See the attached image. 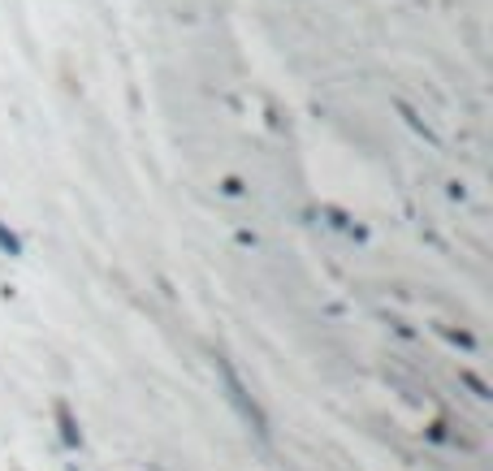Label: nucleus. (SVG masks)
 I'll return each mask as SVG.
<instances>
[{"mask_svg": "<svg viewBox=\"0 0 493 471\" xmlns=\"http://www.w3.org/2000/svg\"><path fill=\"white\" fill-rule=\"evenodd\" d=\"M217 368H221V377H225V385H229V398H234V407H238V411H242L246 419H251V424H255V432H260V437H264V432H269V419H264V411H260L255 402L246 398V389L238 385V377H234V368H229L225 359H217Z\"/></svg>", "mask_w": 493, "mask_h": 471, "instance_id": "1", "label": "nucleus"}, {"mask_svg": "<svg viewBox=\"0 0 493 471\" xmlns=\"http://www.w3.org/2000/svg\"><path fill=\"white\" fill-rule=\"evenodd\" d=\"M57 419H61V437L70 445H78L82 437H78V428H74V415H70V407H65V402H57Z\"/></svg>", "mask_w": 493, "mask_h": 471, "instance_id": "2", "label": "nucleus"}, {"mask_svg": "<svg viewBox=\"0 0 493 471\" xmlns=\"http://www.w3.org/2000/svg\"><path fill=\"white\" fill-rule=\"evenodd\" d=\"M0 247H5L9 255H18V251H22V247H18V238H13L9 230H0Z\"/></svg>", "mask_w": 493, "mask_h": 471, "instance_id": "3", "label": "nucleus"}]
</instances>
